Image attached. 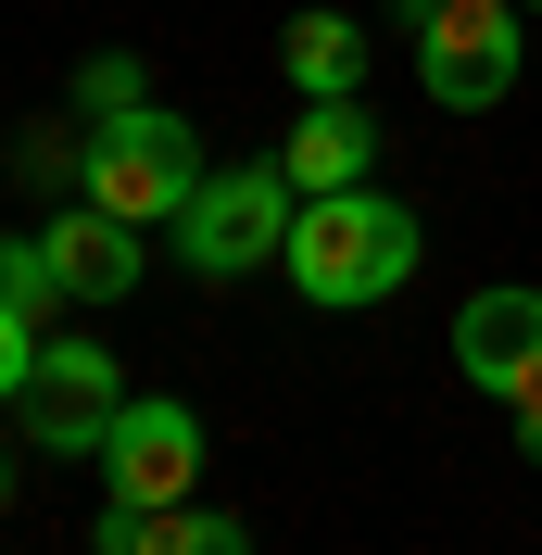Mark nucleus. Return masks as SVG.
<instances>
[{"label": "nucleus", "mask_w": 542, "mask_h": 555, "mask_svg": "<svg viewBox=\"0 0 542 555\" xmlns=\"http://www.w3.org/2000/svg\"><path fill=\"white\" fill-rule=\"evenodd\" d=\"M416 241H429L416 203L366 177V190H315V203L291 215V253H278V266H291V291H304L315 315H353V304H391L416 278Z\"/></svg>", "instance_id": "f257e3e1"}, {"label": "nucleus", "mask_w": 542, "mask_h": 555, "mask_svg": "<svg viewBox=\"0 0 542 555\" xmlns=\"http://www.w3.org/2000/svg\"><path fill=\"white\" fill-rule=\"evenodd\" d=\"M203 177H215V165H203V139L177 127L165 102H139V114H102V127L76 139V203L127 215V228H177Z\"/></svg>", "instance_id": "f03ea898"}, {"label": "nucleus", "mask_w": 542, "mask_h": 555, "mask_svg": "<svg viewBox=\"0 0 542 555\" xmlns=\"http://www.w3.org/2000/svg\"><path fill=\"white\" fill-rule=\"evenodd\" d=\"M291 215H304V190H291L278 152L215 165L203 190H190V215H177V266H190V278H253V266L291 253Z\"/></svg>", "instance_id": "7ed1b4c3"}, {"label": "nucleus", "mask_w": 542, "mask_h": 555, "mask_svg": "<svg viewBox=\"0 0 542 555\" xmlns=\"http://www.w3.org/2000/svg\"><path fill=\"white\" fill-rule=\"evenodd\" d=\"M416 89H429L441 114L517 102V0H429V26H416Z\"/></svg>", "instance_id": "20e7f679"}, {"label": "nucleus", "mask_w": 542, "mask_h": 555, "mask_svg": "<svg viewBox=\"0 0 542 555\" xmlns=\"http://www.w3.org/2000/svg\"><path fill=\"white\" fill-rule=\"evenodd\" d=\"M203 416L177 404V391H127V416H114V442H102V480H114V505H190V480H203Z\"/></svg>", "instance_id": "39448f33"}, {"label": "nucleus", "mask_w": 542, "mask_h": 555, "mask_svg": "<svg viewBox=\"0 0 542 555\" xmlns=\"http://www.w3.org/2000/svg\"><path fill=\"white\" fill-rule=\"evenodd\" d=\"M114 416H127V366H114L102 341H38V379H26L38 454H102Z\"/></svg>", "instance_id": "423d86ee"}, {"label": "nucleus", "mask_w": 542, "mask_h": 555, "mask_svg": "<svg viewBox=\"0 0 542 555\" xmlns=\"http://www.w3.org/2000/svg\"><path fill=\"white\" fill-rule=\"evenodd\" d=\"M454 379L492 391L505 416L542 404V291H467V315H454Z\"/></svg>", "instance_id": "0eeeda50"}, {"label": "nucleus", "mask_w": 542, "mask_h": 555, "mask_svg": "<svg viewBox=\"0 0 542 555\" xmlns=\"http://www.w3.org/2000/svg\"><path fill=\"white\" fill-rule=\"evenodd\" d=\"M139 241H152V228H127V215H102V203H64L38 228V253H51V278H64L76 304H127L139 291Z\"/></svg>", "instance_id": "6e6552de"}, {"label": "nucleus", "mask_w": 542, "mask_h": 555, "mask_svg": "<svg viewBox=\"0 0 542 555\" xmlns=\"http://www.w3.org/2000/svg\"><path fill=\"white\" fill-rule=\"evenodd\" d=\"M278 165H291V190H366L378 177V114L366 102H304V127L278 139Z\"/></svg>", "instance_id": "1a4fd4ad"}, {"label": "nucleus", "mask_w": 542, "mask_h": 555, "mask_svg": "<svg viewBox=\"0 0 542 555\" xmlns=\"http://www.w3.org/2000/svg\"><path fill=\"white\" fill-rule=\"evenodd\" d=\"M278 76H291L304 102H366V26L328 13V0L291 13V26H278Z\"/></svg>", "instance_id": "9d476101"}, {"label": "nucleus", "mask_w": 542, "mask_h": 555, "mask_svg": "<svg viewBox=\"0 0 542 555\" xmlns=\"http://www.w3.org/2000/svg\"><path fill=\"white\" fill-rule=\"evenodd\" d=\"M89 555H253V530L228 518V505H102V530H89Z\"/></svg>", "instance_id": "9b49d317"}, {"label": "nucleus", "mask_w": 542, "mask_h": 555, "mask_svg": "<svg viewBox=\"0 0 542 555\" xmlns=\"http://www.w3.org/2000/svg\"><path fill=\"white\" fill-rule=\"evenodd\" d=\"M0 304L26 315V328H51V315H64L76 291H64V278H51V253H38V241H0Z\"/></svg>", "instance_id": "f8f14e48"}, {"label": "nucleus", "mask_w": 542, "mask_h": 555, "mask_svg": "<svg viewBox=\"0 0 542 555\" xmlns=\"http://www.w3.org/2000/svg\"><path fill=\"white\" fill-rule=\"evenodd\" d=\"M76 102H89V114H139V102H152V76H139L127 51H89V64H76Z\"/></svg>", "instance_id": "ddd939ff"}, {"label": "nucleus", "mask_w": 542, "mask_h": 555, "mask_svg": "<svg viewBox=\"0 0 542 555\" xmlns=\"http://www.w3.org/2000/svg\"><path fill=\"white\" fill-rule=\"evenodd\" d=\"M26 379H38V328L0 304V404H26Z\"/></svg>", "instance_id": "4468645a"}, {"label": "nucleus", "mask_w": 542, "mask_h": 555, "mask_svg": "<svg viewBox=\"0 0 542 555\" xmlns=\"http://www.w3.org/2000/svg\"><path fill=\"white\" fill-rule=\"evenodd\" d=\"M517 454H530V467H542V404H530V416H517Z\"/></svg>", "instance_id": "2eb2a0df"}, {"label": "nucleus", "mask_w": 542, "mask_h": 555, "mask_svg": "<svg viewBox=\"0 0 542 555\" xmlns=\"http://www.w3.org/2000/svg\"><path fill=\"white\" fill-rule=\"evenodd\" d=\"M0 505H13V454H0Z\"/></svg>", "instance_id": "dca6fc26"}, {"label": "nucleus", "mask_w": 542, "mask_h": 555, "mask_svg": "<svg viewBox=\"0 0 542 555\" xmlns=\"http://www.w3.org/2000/svg\"><path fill=\"white\" fill-rule=\"evenodd\" d=\"M517 13H542V0H517Z\"/></svg>", "instance_id": "f3484780"}]
</instances>
